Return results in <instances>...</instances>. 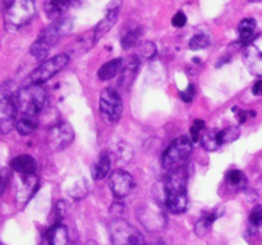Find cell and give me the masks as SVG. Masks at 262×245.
I'll use <instances>...</instances> for the list:
<instances>
[{"label":"cell","instance_id":"17","mask_svg":"<svg viewBox=\"0 0 262 245\" xmlns=\"http://www.w3.org/2000/svg\"><path fill=\"white\" fill-rule=\"evenodd\" d=\"M72 0H48L45 4V13L49 19H61L64 13L69 9Z\"/></svg>","mask_w":262,"mask_h":245},{"label":"cell","instance_id":"21","mask_svg":"<svg viewBox=\"0 0 262 245\" xmlns=\"http://www.w3.org/2000/svg\"><path fill=\"white\" fill-rule=\"evenodd\" d=\"M201 144L206 151L211 152V151L217 150L222 145V140H220V130L217 129H207L202 133L201 135Z\"/></svg>","mask_w":262,"mask_h":245},{"label":"cell","instance_id":"10","mask_svg":"<svg viewBox=\"0 0 262 245\" xmlns=\"http://www.w3.org/2000/svg\"><path fill=\"white\" fill-rule=\"evenodd\" d=\"M109 186L112 193L117 198H124L132 191L133 186H135V181H133V178L127 171L118 168V170H114L110 174Z\"/></svg>","mask_w":262,"mask_h":245},{"label":"cell","instance_id":"15","mask_svg":"<svg viewBox=\"0 0 262 245\" xmlns=\"http://www.w3.org/2000/svg\"><path fill=\"white\" fill-rule=\"evenodd\" d=\"M38 188V178L32 174V175H26L23 179V183L20 184L19 189L17 193V203L23 204L27 203L30 198H32L33 193L37 190Z\"/></svg>","mask_w":262,"mask_h":245},{"label":"cell","instance_id":"14","mask_svg":"<svg viewBox=\"0 0 262 245\" xmlns=\"http://www.w3.org/2000/svg\"><path fill=\"white\" fill-rule=\"evenodd\" d=\"M243 63L255 76H262V53L256 46L248 45L243 53Z\"/></svg>","mask_w":262,"mask_h":245},{"label":"cell","instance_id":"29","mask_svg":"<svg viewBox=\"0 0 262 245\" xmlns=\"http://www.w3.org/2000/svg\"><path fill=\"white\" fill-rule=\"evenodd\" d=\"M241 135V130L238 127H228L224 130H220V140L222 144H228L237 140Z\"/></svg>","mask_w":262,"mask_h":245},{"label":"cell","instance_id":"11","mask_svg":"<svg viewBox=\"0 0 262 245\" xmlns=\"http://www.w3.org/2000/svg\"><path fill=\"white\" fill-rule=\"evenodd\" d=\"M17 105L10 96L3 92L0 99V130L3 134L9 133L15 127V115H17Z\"/></svg>","mask_w":262,"mask_h":245},{"label":"cell","instance_id":"26","mask_svg":"<svg viewBox=\"0 0 262 245\" xmlns=\"http://www.w3.org/2000/svg\"><path fill=\"white\" fill-rule=\"evenodd\" d=\"M141 30H142L141 27L132 28V30L127 31V32L123 35L122 42L120 43H122V47L124 48V50H129L133 46L137 45L138 40H140L141 37Z\"/></svg>","mask_w":262,"mask_h":245},{"label":"cell","instance_id":"8","mask_svg":"<svg viewBox=\"0 0 262 245\" xmlns=\"http://www.w3.org/2000/svg\"><path fill=\"white\" fill-rule=\"evenodd\" d=\"M74 139V129L72 125L67 121H61L51 127L48 132V145L50 147L51 151H59L66 150L68 145L72 144Z\"/></svg>","mask_w":262,"mask_h":245},{"label":"cell","instance_id":"9","mask_svg":"<svg viewBox=\"0 0 262 245\" xmlns=\"http://www.w3.org/2000/svg\"><path fill=\"white\" fill-rule=\"evenodd\" d=\"M138 218L148 231H161L166 224L164 212L155 203L142 204L138 211Z\"/></svg>","mask_w":262,"mask_h":245},{"label":"cell","instance_id":"4","mask_svg":"<svg viewBox=\"0 0 262 245\" xmlns=\"http://www.w3.org/2000/svg\"><path fill=\"white\" fill-rule=\"evenodd\" d=\"M192 153V140L179 137L171 142L163 156V165L168 171H174L186 166Z\"/></svg>","mask_w":262,"mask_h":245},{"label":"cell","instance_id":"32","mask_svg":"<svg viewBox=\"0 0 262 245\" xmlns=\"http://www.w3.org/2000/svg\"><path fill=\"white\" fill-rule=\"evenodd\" d=\"M87 194V185L84 183H77L69 191V195L74 199L83 198Z\"/></svg>","mask_w":262,"mask_h":245},{"label":"cell","instance_id":"28","mask_svg":"<svg viewBox=\"0 0 262 245\" xmlns=\"http://www.w3.org/2000/svg\"><path fill=\"white\" fill-rule=\"evenodd\" d=\"M228 181L230 185L238 189H245L247 186V178L241 170H232L228 174Z\"/></svg>","mask_w":262,"mask_h":245},{"label":"cell","instance_id":"27","mask_svg":"<svg viewBox=\"0 0 262 245\" xmlns=\"http://www.w3.org/2000/svg\"><path fill=\"white\" fill-rule=\"evenodd\" d=\"M156 55V45L151 41H145L137 48V58L140 60H150Z\"/></svg>","mask_w":262,"mask_h":245},{"label":"cell","instance_id":"25","mask_svg":"<svg viewBox=\"0 0 262 245\" xmlns=\"http://www.w3.org/2000/svg\"><path fill=\"white\" fill-rule=\"evenodd\" d=\"M15 128H17L18 133L20 135H28L31 133L35 132V129L37 128V117L35 116H22L17 120L15 122Z\"/></svg>","mask_w":262,"mask_h":245},{"label":"cell","instance_id":"5","mask_svg":"<svg viewBox=\"0 0 262 245\" xmlns=\"http://www.w3.org/2000/svg\"><path fill=\"white\" fill-rule=\"evenodd\" d=\"M110 240L113 245H145L142 235L125 219L117 218L110 222Z\"/></svg>","mask_w":262,"mask_h":245},{"label":"cell","instance_id":"35","mask_svg":"<svg viewBox=\"0 0 262 245\" xmlns=\"http://www.w3.org/2000/svg\"><path fill=\"white\" fill-rule=\"evenodd\" d=\"M171 23H173V26H176V27L178 28L183 27L187 23V15L184 14L183 12H177L176 14H174L173 19H171Z\"/></svg>","mask_w":262,"mask_h":245},{"label":"cell","instance_id":"16","mask_svg":"<svg viewBox=\"0 0 262 245\" xmlns=\"http://www.w3.org/2000/svg\"><path fill=\"white\" fill-rule=\"evenodd\" d=\"M10 167L22 175H32L37 168V162L30 155H20L10 161Z\"/></svg>","mask_w":262,"mask_h":245},{"label":"cell","instance_id":"23","mask_svg":"<svg viewBox=\"0 0 262 245\" xmlns=\"http://www.w3.org/2000/svg\"><path fill=\"white\" fill-rule=\"evenodd\" d=\"M49 244L50 245H67L68 244V230L63 224L54 225L49 232Z\"/></svg>","mask_w":262,"mask_h":245},{"label":"cell","instance_id":"38","mask_svg":"<svg viewBox=\"0 0 262 245\" xmlns=\"http://www.w3.org/2000/svg\"><path fill=\"white\" fill-rule=\"evenodd\" d=\"M250 2H252V3H255V2H262V0H250Z\"/></svg>","mask_w":262,"mask_h":245},{"label":"cell","instance_id":"34","mask_svg":"<svg viewBox=\"0 0 262 245\" xmlns=\"http://www.w3.org/2000/svg\"><path fill=\"white\" fill-rule=\"evenodd\" d=\"M194 94H196V88H194L193 84H189L184 91L181 92V99L187 104H189L194 99Z\"/></svg>","mask_w":262,"mask_h":245},{"label":"cell","instance_id":"2","mask_svg":"<svg viewBox=\"0 0 262 245\" xmlns=\"http://www.w3.org/2000/svg\"><path fill=\"white\" fill-rule=\"evenodd\" d=\"M46 102V92L40 84L31 83L19 89L15 99L17 110L25 116H35L40 114Z\"/></svg>","mask_w":262,"mask_h":245},{"label":"cell","instance_id":"3","mask_svg":"<svg viewBox=\"0 0 262 245\" xmlns=\"http://www.w3.org/2000/svg\"><path fill=\"white\" fill-rule=\"evenodd\" d=\"M5 23L8 27H25L35 17L36 7L33 0H8L5 3Z\"/></svg>","mask_w":262,"mask_h":245},{"label":"cell","instance_id":"24","mask_svg":"<svg viewBox=\"0 0 262 245\" xmlns=\"http://www.w3.org/2000/svg\"><path fill=\"white\" fill-rule=\"evenodd\" d=\"M217 218V212L212 211V212H207L205 213L201 218L197 221V224L194 225V232H196L199 236H204V235L207 234V231L210 230L211 225L214 224L215 219Z\"/></svg>","mask_w":262,"mask_h":245},{"label":"cell","instance_id":"1","mask_svg":"<svg viewBox=\"0 0 262 245\" xmlns=\"http://www.w3.org/2000/svg\"><path fill=\"white\" fill-rule=\"evenodd\" d=\"M73 27V20L71 18H61V19L54 20L49 24L42 32L38 35L35 42L31 45L30 53L37 60H42L49 54V50L59 42L63 37H66Z\"/></svg>","mask_w":262,"mask_h":245},{"label":"cell","instance_id":"13","mask_svg":"<svg viewBox=\"0 0 262 245\" xmlns=\"http://www.w3.org/2000/svg\"><path fill=\"white\" fill-rule=\"evenodd\" d=\"M119 10H120L119 5H117V7H113L112 9H107L105 17L102 18L99 23H97V26L95 27V30L92 31L95 42H97L100 38L104 37V36L106 35V33L109 32L113 27H114L115 23H117V20H118V17H119Z\"/></svg>","mask_w":262,"mask_h":245},{"label":"cell","instance_id":"12","mask_svg":"<svg viewBox=\"0 0 262 245\" xmlns=\"http://www.w3.org/2000/svg\"><path fill=\"white\" fill-rule=\"evenodd\" d=\"M164 201H165L166 208L171 213H184L187 211V207H188V199H187L186 190L165 191L164 193Z\"/></svg>","mask_w":262,"mask_h":245},{"label":"cell","instance_id":"7","mask_svg":"<svg viewBox=\"0 0 262 245\" xmlns=\"http://www.w3.org/2000/svg\"><path fill=\"white\" fill-rule=\"evenodd\" d=\"M69 63V56L67 54H59V55L53 56L49 60L41 63L35 70L31 73L30 79L31 83L33 84H42L50 78H53L55 74H58L61 69L67 66Z\"/></svg>","mask_w":262,"mask_h":245},{"label":"cell","instance_id":"33","mask_svg":"<svg viewBox=\"0 0 262 245\" xmlns=\"http://www.w3.org/2000/svg\"><path fill=\"white\" fill-rule=\"evenodd\" d=\"M250 222L255 226H262V206H256L251 211Z\"/></svg>","mask_w":262,"mask_h":245},{"label":"cell","instance_id":"6","mask_svg":"<svg viewBox=\"0 0 262 245\" xmlns=\"http://www.w3.org/2000/svg\"><path fill=\"white\" fill-rule=\"evenodd\" d=\"M99 109L101 116L106 121L115 124L119 121L123 114V101L120 94L113 88H105L100 93Z\"/></svg>","mask_w":262,"mask_h":245},{"label":"cell","instance_id":"22","mask_svg":"<svg viewBox=\"0 0 262 245\" xmlns=\"http://www.w3.org/2000/svg\"><path fill=\"white\" fill-rule=\"evenodd\" d=\"M256 30V20L252 18H245L242 22L238 24V33H239V41L246 45V43L251 42L253 38Z\"/></svg>","mask_w":262,"mask_h":245},{"label":"cell","instance_id":"20","mask_svg":"<svg viewBox=\"0 0 262 245\" xmlns=\"http://www.w3.org/2000/svg\"><path fill=\"white\" fill-rule=\"evenodd\" d=\"M138 66H140V59H135V61H130L127 65L123 68L122 77L119 79V84L122 88H129L130 84L135 81L136 76H137Z\"/></svg>","mask_w":262,"mask_h":245},{"label":"cell","instance_id":"19","mask_svg":"<svg viewBox=\"0 0 262 245\" xmlns=\"http://www.w3.org/2000/svg\"><path fill=\"white\" fill-rule=\"evenodd\" d=\"M110 167H112L110 156L107 155V153H101L100 157L97 158L96 162H95L91 167L92 178H94L95 180H101V179L106 178V175L110 171Z\"/></svg>","mask_w":262,"mask_h":245},{"label":"cell","instance_id":"37","mask_svg":"<svg viewBox=\"0 0 262 245\" xmlns=\"http://www.w3.org/2000/svg\"><path fill=\"white\" fill-rule=\"evenodd\" d=\"M247 115H248L247 111H239V112H238V116H239V121L245 122L246 120H247Z\"/></svg>","mask_w":262,"mask_h":245},{"label":"cell","instance_id":"18","mask_svg":"<svg viewBox=\"0 0 262 245\" xmlns=\"http://www.w3.org/2000/svg\"><path fill=\"white\" fill-rule=\"evenodd\" d=\"M123 68H124L123 66V59H113V60H109L107 63H105L99 69L97 77H99L100 81H109V79L114 78L115 76L122 73Z\"/></svg>","mask_w":262,"mask_h":245},{"label":"cell","instance_id":"36","mask_svg":"<svg viewBox=\"0 0 262 245\" xmlns=\"http://www.w3.org/2000/svg\"><path fill=\"white\" fill-rule=\"evenodd\" d=\"M252 93L255 96H262V79L256 82L252 87Z\"/></svg>","mask_w":262,"mask_h":245},{"label":"cell","instance_id":"31","mask_svg":"<svg viewBox=\"0 0 262 245\" xmlns=\"http://www.w3.org/2000/svg\"><path fill=\"white\" fill-rule=\"evenodd\" d=\"M205 129V121L204 120H194L193 125L191 128V137L192 142H199L201 139V132H204Z\"/></svg>","mask_w":262,"mask_h":245},{"label":"cell","instance_id":"30","mask_svg":"<svg viewBox=\"0 0 262 245\" xmlns=\"http://www.w3.org/2000/svg\"><path fill=\"white\" fill-rule=\"evenodd\" d=\"M210 45V37L205 33H197L189 41V48L191 50H201Z\"/></svg>","mask_w":262,"mask_h":245}]
</instances>
